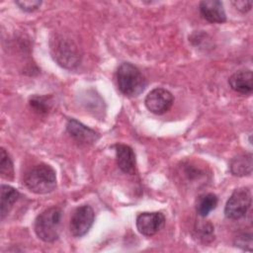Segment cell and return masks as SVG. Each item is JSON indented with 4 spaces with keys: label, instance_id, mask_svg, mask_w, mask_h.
<instances>
[{
    "label": "cell",
    "instance_id": "52a82bcc",
    "mask_svg": "<svg viewBox=\"0 0 253 253\" xmlns=\"http://www.w3.org/2000/svg\"><path fill=\"white\" fill-rule=\"evenodd\" d=\"M173 95L164 88H154L145 97L144 104L148 111L155 115L166 113L173 105Z\"/></svg>",
    "mask_w": 253,
    "mask_h": 253
},
{
    "label": "cell",
    "instance_id": "ba28073f",
    "mask_svg": "<svg viewBox=\"0 0 253 253\" xmlns=\"http://www.w3.org/2000/svg\"><path fill=\"white\" fill-rule=\"evenodd\" d=\"M136 228L139 233L145 236L156 234L165 224V216L162 212H141L136 217Z\"/></svg>",
    "mask_w": 253,
    "mask_h": 253
},
{
    "label": "cell",
    "instance_id": "7c38bea8",
    "mask_svg": "<svg viewBox=\"0 0 253 253\" xmlns=\"http://www.w3.org/2000/svg\"><path fill=\"white\" fill-rule=\"evenodd\" d=\"M230 88L241 95H250L253 91V74L249 69L238 70L228 79Z\"/></svg>",
    "mask_w": 253,
    "mask_h": 253
},
{
    "label": "cell",
    "instance_id": "7a4b0ae2",
    "mask_svg": "<svg viewBox=\"0 0 253 253\" xmlns=\"http://www.w3.org/2000/svg\"><path fill=\"white\" fill-rule=\"evenodd\" d=\"M117 82L120 91L127 97L138 96L147 84L140 70L129 62H123L118 67Z\"/></svg>",
    "mask_w": 253,
    "mask_h": 253
},
{
    "label": "cell",
    "instance_id": "277c9868",
    "mask_svg": "<svg viewBox=\"0 0 253 253\" xmlns=\"http://www.w3.org/2000/svg\"><path fill=\"white\" fill-rule=\"evenodd\" d=\"M50 50L54 60L64 68H74L81 60L79 46L69 38L56 36L50 42Z\"/></svg>",
    "mask_w": 253,
    "mask_h": 253
},
{
    "label": "cell",
    "instance_id": "5b68a950",
    "mask_svg": "<svg viewBox=\"0 0 253 253\" xmlns=\"http://www.w3.org/2000/svg\"><path fill=\"white\" fill-rule=\"evenodd\" d=\"M252 196L248 188H238L233 191L226 202L224 214L229 219H239L243 217L251 207Z\"/></svg>",
    "mask_w": 253,
    "mask_h": 253
},
{
    "label": "cell",
    "instance_id": "6da1fadb",
    "mask_svg": "<svg viewBox=\"0 0 253 253\" xmlns=\"http://www.w3.org/2000/svg\"><path fill=\"white\" fill-rule=\"evenodd\" d=\"M24 184L33 193L48 194L56 187L55 171L47 164H38L25 174Z\"/></svg>",
    "mask_w": 253,
    "mask_h": 253
},
{
    "label": "cell",
    "instance_id": "ffe728a7",
    "mask_svg": "<svg viewBox=\"0 0 253 253\" xmlns=\"http://www.w3.org/2000/svg\"><path fill=\"white\" fill-rule=\"evenodd\" d=\"M232 4L235 6L237 10H239L242 13H246L251 10L252 7V2L251 1H244V0H239V1H232Z\"/></svg>",
    "mask_w": 253,
    "mask_h": 253
},
{
    "label": "cell",
    "instance_id": "2e32d148",
    "mask_svg": "<svg viewBox=\"0 0 253 253\" xmlns=\"http://www.w3.org/2000/svg\"><path fill=\"white\" fill-rule=\"evenodd\" d=\"M0 173L2 178L6 180H12L14 177V166L8 152L1 148V160H0Z\"/></svg>",
    "mask_w": 253,
    "mask_h": 253
},
{
    "label": "cell",
    "instance_id": "8992f818",
    "mask_svg": "<svg viewBox=\"0 0 253 253\" xmlns=\"http://www.w3.org/2000/svg\"><path fill=\"white\" fill-rule=\"evenodd\" d=\"M95 218L93 209L88 205L78 207L72 213L69 223V229L73 236H84L92 227Z\"/></svg>",
    "mask_w": 253,
    "mask_h": 253
},
{
    "label": "cell",
    "instance_id": "3957f363",
    "mask_svg": "<svg viewBox=\"0 0 253 253\" xmlns=\"http://www.w3.org/2000/svg\"><path fill=\"white\" fill-rule=\"evenodd\" d=\"M62 211L58 207H50L40 213L35 220V232L44 242L55 241L60 232Z\"/></svg>",
    "mask_w": 253,
    "mask_h": 253
},
{
    "label": "cell",
    "instance_id": "8fae6325",
    "mask_svg": "<svg viewBox=\"0 0 253 253\" xmlns=\"http://www.w3.org/2000/svg\"><path fill=\"white\" fill-rule=\"evenodd\" d=\"M199 8L203 18L210 23H223L226 21L223 5L218 0L201 1Z\"/></svg>",
    "mask_w": 253,
    "mask_h": 253
},
{
    "label": "cell",
    "instance_id": "4fadbf2b",
    "mask_svg": "<svg viewBox=\"0 0 253 253\" xmlns=\"http://www.w3.org/2000/svg\"><path fill=\"white\" fill-rule=\"evenodd\" d=\"M230 171L235 176L250 175L252 172V155L239 154L233 157L229 164Z\"/></svg>",
    "mask_w": 253,
    "mask_h": 253
},
{
    "label": "cell",
    "instance_id": "e0dca14e",
    "mask_svg": "<svg viewBox=\"0 0 253 253\" xmlns=\"http://www.w3.org/2000/svg\"><path fill=\"white\" fill-rule=\"evenodd\" d=\"M31 107L40 114H45L50 109V103L47 97L35 96L30 100Z\"/></svg>",
    "mask_w": 253,
    "mask_h": 253
},
{
    "label": "cell",
    "instance_id": "9c48e42d",
    "mask_svg": "<svg viewBox=\"0 0 253 253\" xmlns=\"http://www.w3.org/2000/svg\"><path fill=\"white\" fill-rule=\"evenodd\" d=\"M66 129L70 136H72L79 143L91 144L96 142L99 138V134L95 130L87 127L74 119H70L67 122Z\"/></svg>",
    "mask_w": 253,
    "mask_h": 253
},
{
    "label": "cell",
    "instance_id": "5bb4252c",
    "mask_svg": "<svg viewBox=\"0 0 253 253\" xmlns=\"http://www.w3.org/2000/svg\"><path fill=\"white\" fill-rule=\"evenodd\" d=\"M20 194L19 192L9 186V185H1V218L3 219L8 212L13 208L14 204L18 200Z\"/></svg>",
    "mask_w": 253,
    "mask_h": 253
},
{
    "label": "cell",
    "instance_id": "ac0fdd59",
    "mask_svg": "<svg viewBox=\"0 0 253 253\" xmlns=\"http://www.w3.org/2000/svg\"><path fill=\"white\" fill-rule=\"evenodd\" d=\"M15 3L20 7L21 10H23L25 12H33L41 6L42 1H39V0H22V1H15Z\"/></svg>",
    "mask_w": 253,
    "mask_h": 253
},
{
    "label": "cell",
    "instance_id": "d6986e66",
    "mask_svg": "<svg viewBox=\"0 0 253 253\" xmlns=\"http://www.w3.org/2000/svg\"><path fill=\"white\" fill-rule=\"evenodd\" d=\"M200 234H201V238L204 239H208L211 238L212 239V232H213V227L211 223H202L200 225H198V229H197Z\"/></svg>",
    "mask_w": 253,
    "mask_h": 253
},
{
    "label": "cell",
    "instance_id": "30bf717a",
    "mask_svg": "<svg viewBox=\"0 0 253 253\" xmlns=\"http://www.w3.org/2000/svg\"><path fill=\"white\" fill-rule=\"evenodd\" d=\"M115 148L118 167L126 174H134L136 168V160L132 148L124 143H117Z\"/></svg>",
    "mask_w": 253,
    "mask_h": 253
},
{
    "label": "cell",
    "instance_id": "9a60e30c",
    "mask_svg": "<svg viewBox=\"0 0 253 253\" xmlns=\"http://www.w3.org/2000/svg\"><path fill=\"white\" fill-rule=\"evenodd\" d=\"M217 202H218L217 197L212 193H209L201 196L196 206L197 213L202 217L207 216L211 211H213L216 208Z\"/></svg>",
    "mask_w": 253,
    "mask_h": 253
}]
</instances>
